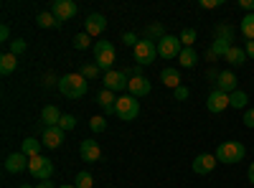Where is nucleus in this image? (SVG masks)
Wrapping results in <instances>:
<instances>
[{
  "label": "nucleus",
  "instance_id": "nucleus-34",
  "mask_svg": "<svg viewBox=\"0 0 254 188\" xmlns=\"http://www.w3.org/2000/svg\"><path fill=\"white\" fill-rule=\"evenodd\" d=\"M26 49H28V44H26L23 38H13V41H10V54H13V56L26 54Z\"/></svg>",
  "mask_w": 254,
  "mask_h": 188
},
{
  "label": "nucleus",
  "instance_id": "nucleus-6",
  "mask_svg": "<svg viewBox=\"0 0 254 188\" xmlns=\"http://www.w3.org/2000/svg\"><path fill=\"white\" fill-rule=\"evenodd\" d=\"M132 54H135V61H137L140 66H147V64H153V61L158 59V44H153V41L142 38L140 44L132 49Z\"/></svg>",
  "mask_w": 254,
  "mask_h": 188
},
{
  "label": "nucleus",
  "instance_id": "nucleus-5",
  "mask_svg": "<svg viewBox=\"0 0 254 188\" xmlns=\"http://www.w3.org/2000/svg\"><path fill=\"white\" fill-rule=\"evenodd\" d=\"M181 51H183V44H181L178 36H163V38L158 41V56L165 59V61L178 59Z\"/></svg>",
  "mask_w": 254,
  "mask_h": 188
},
{
  "label": "nucleus",
  "instance_id": "nucleus-17",
  "mask_svg": "<svg viewBox=\"0 0 254 188\" xmlns=\"http://www.w3.org/2000/svg\"><path fill=\"white\" fill-rule=\"evenodd\" d=\"M61 112H59V107L56 104H46L44 110H41V122L46 125V127H59V122H61Z\"/></svg>",
  "mask_w": 254,
  "mask_h": 188
},
{
  "label": "nucleus",
  "instance_id": "nucleus-38",
  "mask_svg": "<svg viewBox=\"0 0 254 188\" xmlns=\"http://www.w3.org/2000/svg\"><path fill=\"white\" fill-rule=\"evenodd\" d=\"M242 122L247 125L249 130H254V107H247V110H244V120H242Z\"/></svg>",
  "mask_w": 254,
  "mask_h": 188
},
{
  "label": "nucleus",
  "instance_id": "nucleus-28",
  "mask_svg": "<svg viewBox=\"0 0 254 188\" xmlns=\"http://www.w3.org/2000/svg\"><path fill=\"white\" fill-rule=\"evenodd\" d=\"M239 31L247 41H254V13H247L242 18V23H239Z\"/></svg>",
  "mask_w": 254,
  "mask_h": 188
},
{
  "label": "nucleus",
  "instance_id": "nucleus-40",
  "mask_svg": "<svg viewBox=\"0 0 254 188\" xmlns=\"http://www.w3.org/2000/svg\"><path fill=\"white\" fill-rule=\"evenodd\" d=\"M224 3V0H198V5L201 8H206V10H211V8H219Z\"/></svg>",
  "mask_w": 254,
  "mask_h": 188
},
{
  "label": "nucleus",
  "instance_id": "nucleus-9",
  "mask_svg": "<svg viewBox=\"0 0 254 188\" xmlns=\"http://www.w3.org/2000/svg\"><path fill=\"white\" fill-rule=\"evenodd\" d=\"M104 89H110V92H125L127 84H130V79L125 76V71H104Z\"/></svg>",
  "mask_w": 254,
  "mask_h": 188
},
{
  "label": "nucleus",
  "instance_id": "nucleus-32",
  "mask_svg": "<svg viewBox=\"0 0 254 188\" xmlns=\"http://www.w3.org/2000/svg\"><path fill=\"white\" fill-rule=\"evenodd\" d=\"M92 186H94L92 173H87V171H79L76 173V188H92Z\"/></svg>",
  "mask_w": 254,
  "mask_h": 188
},
{
  "label": "nucleus",
  "instance_id": "nucleus-24",
  "mask_svg": "<svg viewBox=\"0 0 254 188\" xmlns=\"http://www.w3.org/2000/svg\"><path fill=\"white\" fill-rule=\"evenodd\" d=\"M15 66H18V56H13L10 51L0 56V74H3V76L13 74V71H15Z\"/></svg>",
  "mask_w": 254,
  "mask_h": 188
},
{
  "label": "nucleus",
  "instance_id": "nucleus-41",
  "mask_svg": "<svg viewBox=\"0 0 254 188\" xmlns=\"http://www.w3.org/2000/svg\"><path fill=\"white\" fill-rule=\"evenodd\" d=\"M239 8L244 13H254V0H239Z\"/></svg>",
  "mask_w": 254,
  "mask_h": 188
},
{
  "label": "nucleus",
  "instance_id": "nucleus-44",
  "mask_svg": "<svg viewBox=\"0 0 254 188\" xmlns=\"http://www.w3.org/2000/svg\"><path fill=\"white\" fill-rule=\"evenodd\" d=\"M36 188H56V183H51V181H41V183H36Z\"/></svg>",
  "mask_w": 254,
  "mask_h": 188
},
{
  "label": "nucleus",
  "instance_id": "nucleus-15",
  "mask_svg": "<svg viewBox=\"0 0 254 188\" xmlns=\"http://www.w3.org/2000/svg\"><path fill=\"white\" fill-rule=\"evenodd\" d=\"M216 89L224 92V94H231V92H237V74L231 71V69H224L219 71V79H216Z\"/></svg>",
  "mask_w": 254,
  "mask_h": 188
},
{
  "label": "nucleus",
  "instance_id": "nucleus-4",
  "mask_svg": "<svg viewBox=\"0 0 254 188\" xmlns=\"http://www.w3.org/2000/svg\"><path fill=\"white\" fill-rule=\"evenodd\" d=\"M117 61V51L110 41H97L94 44V64L104 71H112V64Z\"/></svg>",
  "mask_w": 254,
  "mask_h": 188
},
{
  "label": "nucleus",
  "instance_id": "nucleus-14",
  "mask_svg": "<svg viewBox=\"0 0 254 188\" xmlns=\"http://www.w3.org/2000/svg\"><path fill=\"white\" fill-rule=\"evenodd\" d=\"M64 137H66V132H64L61 127H46L44 132H41V142H44L46 148H51V150L61 148V145H64Z\"/></svg>",
  "mask_w": 254,
  "mask_h": 188
},
{
  "label": "nucleus",
  "instance_id": "nucleus-29",
  "mask_svg": "<svg viewBox=\"0 0 254 188\" xmlns=\"http://www.w3.org/2000/svg\"><path fill=\"white\" fill-rule=\"evenodd\" d=\"M163 36H168L165 28H163V23H150V26L145 28V38H147V41H153V44H155V38L160 41Z\"/></svg>",
  "mask_w": 254,
  "mask_h": 188
},
{
  "label": "nucleus",
  "instance_id": "nucleus-2",
  "mask_svg": "<svg viewBox=\"0 0 254 188\" xmlns=\"http://www.w3.org/2000/svg\"><path fill=\"white\" fill-rule=\"evenodd\" d=\"M216 160L219 163H226V165H234V163H239V160H244V155H247V148L242 142H237V140H226V142H221L219 148H216Z\"/></svg>",
  "mask_w": 254,
  "mask_h": 188
},
{
  "label": "nucleus",
  "instance_id": "nucleus-45",
  "mask_svg": "<svg viewBox=\"0 0 254 188\" xmlns=\"http://www.w3.org/2000/svg\"><path fill=\"white\" fill-rule=\"evenodd\" d=\"M247 178H249V183L254 186V163L249 165V171H247Z\"/></svg>",
  "mask_w": 254,
  "mask_h": 188
},
{
  "label": "nucleus",
  "instance_id": "nucleus-1",
  "mask_svg": "<svg viewBox=\"0 0 254 188\" xmlns=\"http://www.w3.org/2000/svg\"><path fill=\"white\" fill-rule=\"evenodd\" d=\"M87 79H84L81 74H66L59 79V92L66 97V99H81L84 94H87Z\"/></svg>",
  "mask_w": 254,
  "mask_h": 188
},
{
  "label": "nucleus",
  "instance_id": "nucleus-35",
  "mask_svg": "<svg viewBox=\"0 0 254 188\" xmlns=\"http://www.w3.org/2000/svg\"><path fill=\"white\" fill-rule=\"evenodd\" d=\"M89 130L92 132H104V130H107V120H104V117H92L89 120Z\"/></svg>",
  "mask_w": 254,
  "mask_h": 188
},
{
  "label": "nucleus",
  "instance_id": "nucleus-18",
  "mask_svg": "<svg viewBox=\"0 0 254 188\" xmlns=\"http://www.w3.org/2000/svg\"><path fill=\"white\" fill-rule=\"evenodd\" d=\"M104 28H107V18L102 13H92L87 18V33L89 36H99V33H104Z\"/></svg>",
  "mask_w": 254,
  "mask_h": 188
},
{
  "label": "nucleus",
  "instance_id": "nucleus-7",
  "mask_svg": "<svg viewBox=\"0 0 254 188\" xmlns=\"http://www.w3.org/2000/svg\"><path fill=\"white\" fill-rule=\"evenodd\" d=\"M28 173L38 181H51L54 176V163L46 158V155H36L31 158V165H28Z\"/></svg>",
  "mask_w": 254,
  "mask_h": 188
},
{
  "label": "nucleus",
  "instance_id": "nucleus-10",
  "mask_svg": "<svg viewBox=\"0 0 254 188\" xmlns=\"http://www.w3.org/2000/svg\"><path fill=\"white\" fill-rule=\"evenodd\" d=\"M216 155L214 153H201V155H196V160H193V173L196 176H208V173H214V168H216Z\"/></svg>",
  "mask_w": 254,
  "mask_h": 188
},
{
  "label": "nucleus",
  "instance_id": "nucleus-27",
  "mask_svg": "<svg viewBox=\"0 0 254 188\" xmlns=\"http://www.w3.org/2000/svg\"><path fill=\"white\" fill-rule=\"evenodd\" d=\"M41 145L44 142H38L36 137H26L23 145H20V153H26L28 158H36V155H41Z\"/></svg>",
  "mask_w": 254,
  "mask_h": 188
},
{
  "label": "nucleus",
  "instance_id": "nucleus-22",
  "mask_svg": "<svg viewBox=\"0 0 254 188\" xmlns=\"http://www.w3.org/2000/svg\"><path fill=\"white\" fill-rule=\"evenodd\" d=\"M36 26H38V28H59L61 20H59L51 10H44V13L36 15Z\"/></svg>",
  "mask_w": 254,
  "mask_h": 188
},
{
  "label": "nucleus",
  "instance_id": "nucleus-37",
  "mask_svg": "<svg viewBox=\"0 0 254 188\" xmlns=\"http://www.w3.org/2000/svg\"><path fill=\"white\" fill-rule=\"evenodd\" d=\"M122 44H125V46H132V49H135V46L140 44V41H137V36H135V33H130V31H127V33H122Z\"/></svg>",
  "mask_w": 254,
  "mask_h": 188
},
{
  "label": "nucleus",
  "instance_id": "nucleus-8",
  "mask_svg": "<svg viewBox=\"0 0 254 188\" xmlns=\"http://www.w3.org/2000/svg\"><path fill=\"white\" fill-rule=\"evenodd\" d=\"M51 13L61 20H71V18H76V13H79V8H76V3L74 0H54L51 3Z\"/></svg>",
  "mask_w": 254,
  "mask_h": 188
},
{
  "label": "nucleus",
  "instance_id": "nucleus-21",
  "mask_svg": "<svg viewBox=\"0 0 254 188\" xmlns=\"http://www.w3.org/2000/svg\"><path fill=\"white\" fill-rule=\"evenodd\" d=\"M160 81L165 87H171V89H178L181 87V74H178V69H173V66H165L163 71H160Z\"/></svg>",
  "mask_w": 254,
  "mask_h": 188
},
{
  "label": "nucleus",
  "instance_id": "nucleus-25",
  "mask_svg": "<svg viewBox=\"0 0 254 188\" xmlns=\"http://www.w3.org/2000/svg\"><path fill=\"white\" fill-rule=\"evenodd\" d=\"M196 61H198L196 49H183L181 56H178V64H181L183 69H193V66H196Z\"/></svg>",
  "mask_w": 254,
  "mask_h": 188
},
{
  "label": "nucleus",
  "instance_id": "nucleus-23",
  "mask_svg": "<svg viewBox=\"0 0 254 188\" xmlns=\"http://www.w3.org/2000/svg\"><path fill=\"white\" fill-rule=\"evenodd\" d=\"M214 38H216V41H226V44H234L237 31L231 28L229 23H219V26L214 28Z\"/></svg>",
  "mask_w": 254,
  "mask_h": 188
},
{
  "label": "nucleus",
  "instance_id": "nucleus-20",
  "mask_svg": "<svg viewBox=\"0 0 254 188\" xmlns=\"http://www.w3.org/2000/svg\"><path fill=\"white\" fill-rule=\"evenodd\" d=\"M97 102H99V107L104 110V115H115V102H117L115 92H110V89H102V92L97 94Z\"/></svg>",
  "mask_w": 254,
  "mask_h": 188
},
{
  "label": "nucleus",
  "instance_id": "nucleus-12",
  "mask_svg": "<svg viewBox=\"0 0 254 188\" xmlns=\"http://www.w3.org/2000/svg\"><path fill=\"white\" fill-rule=\"evenodd\" d=\"M79 155L84 163H97L102 158V148H99V142L97 140H81L79 145Z\"/></svg>",
  "mask_w": 254,
  "mask_h": 188
},
{
  "label": "nucleus",
  "instance_id": "nucleus-30",
  "mask_svg": "<svg viewBox=\"0 0 254 188\" xmlns=\"http://www.w3.org/2000/svg\"><path fill=\"white\" fill-rule=\"evenodd\" d=\"M178 38H181L183 49H193V44H196V28H183Z\"/></svg>",
  "mask_w": 254,
  "mask_h": 188
},
{
  "label": "nucleus",
  "instance_id": "nucleus-19",
  "mask_svg": "<svg viewBox=\"0 0 254 188\" xmlns=\"http://www.w3.org/2000/svg\"><path fill=\"white\" fill-rule=\"evenodd\" d=\"M247 59H249V56H247V51H244L242 46H231L229 54L224 56V61H226L229 66H244V64H247Z\"/></svg>",
  "mask_w": 254,
  "mask_h": 188
},
{
  "label": "nucleus",
  "instance_id": "nucleus-3",
  "mask_svg": "<svg viewBox=\"0 0 254 188\" xmlns=\"http://www.w3.org/2000/svg\"><path fill=\"white\" fill-rule=\"evenodd\" d=\"M115 115H117L122 122L137 120V115H140V102H137V97H132V94L117 97V102H115Z\"/></svg>",
  "mask_w": 254,
  "mask_h": 188
},
{
  "label": "nucleus",
  "instance_id": "nucleus-42",
  "mask_svg": "<svg viewBox=\"0 0 254 188\" xmlns=\"http://www.w3.org/2000/svg\"><path fill=\"white\" fill-rule=\"evenodd\" d=\"M0 38H3V41H8V38H10V28H8V23L0 26Z\"/></svg>",
  "mask_w": 254,
  "mask_h": 188
},
{
  "label": "nucleus",
  "instance_id": "nucleus-46",
  "mask_svg": "<svg viewBox=\"0 0 254 188\" xmlns=\"http://www.w3.org/2000/svg\"><path fill=\"white\" fill-rule=\"evenodd\" d=\"M20 188H36V186H28V183H23V186H20Z\"/></svg>",
  "mask_w": 254,
  "mask_h": 188
},
{
  "label": "nucleus",
  "instance_id": "nucleus-33",
  "mask_svg": "<svg viewBox=\"0 0 254 188\" xmlns=\"http://www.w3.org/2000/svg\"><path fill=\"white\" fill-rule=\"evenodd\" d=\"M89 33L87 31H84V33H76L74 36V49H79V51H84V49H89Z\"/></svg>",
  "mask_w": 254,
  "mask_h": 188
},
{
  "label": "nucleus",
  "instance_id": "nucleus-31",
  "mask_svg": "<svg viewBox=\"0 0 254 188\" xmlns=\"http://www.w3.org/2000/svg\"><path fill=\"white\" fill-rule=\"evenodd\" d=\"M79 74H81V76H84V79H87V81H92V79H97V76H99V74H102V69H99V66H97V64H84V66H81V71H79Z\"/></svg>",
  "mask_w": 254,
  "mask_h": 188
},
{
  "label": "nucleus",
  "instance_id": "nucleus-43",
  "mask_svg": "<svg viewBox=\"0 0 254 188\" xmlns=\"http://www.w3.org/2000/svg\"><path fill=\"white\" fill-rule=\"evenodd\" d=\"M244 51H247L249 59H254V41H247V44H244Z\"/></svg>",
  "mask_w": 254,
  "mask_h": 188
},
{
  "label": "nucleus",
  "instance_id": "nucleus-26",
  "mask_svg": "<svg viewBox=\"0 0 254 188\" xmlns=\"http://www.w3.org/2000/svg\"><path fill=\"white\" fill-rule=\"evenodd\" d=\"M247 102H249V94L237 89V92H231L229 94V104H231V110H247Z\"/></svg>",
  "mask_w": 254,
  "mask_h": 188
},
{
  "label": "nucleus",
  "instance_id": "nucleus-36",
  "mask_svg": "<svg viewBox=\"0 0 254 188\" xmlns=\"http://www.w3.org/2000/svg\"><path fill=\"white\" fill-rule=\"evenodd\" d=\"M59 127H61L64 132L74 130V127H76V117H74V115H64V117H61V122H59Z\"/></svg>",
  "mask_w": 254,
  "mask_h": 188
},
{
  "label": "nucleus",
  "instance_id": "nucleus-47",
  "mask_svg": "<svg viewBox=\"0 0 254 188\" xmlns=\"http://www.w3.org/2000/svg\"><path fill=\"white\" fill-rule=\"evenodd\" d=\"M59 188H76V186H59Z\"/></svg>",
  "mask_w": 254,
  "mask_h": 188
},
{
  "label": "nucleus",
  "instance_id": "nucleus-39",
  "mask_svg": "<svg viewBox=\"0 0 254 188\" xmlns=\"http://www.w3.org/2000/svg\"><path fill=\"white\" fill-rule=\"evenodd\" d=\"M173 94H176V99H178V102H186V99L190 97V92H188V87H183V84H181L178 89H173Z\"/></svg>",
  "mask_w": 254,
  "mask_h": 188
},
{
  "label": "nucleus",
  "instance_id": "nucleus-11",
  "mask_svg": "<svg viewBox=\"0 0 254 188\" xmlns=\"http://www.w3.org/2000/svg\"><path fill=\"white\" fill-rule=\"evenodd\" d=\"M231 104H229V94H224V92H219V89H214L208 94V99H206V110L211 112V115H221L224 110H229Z\"/></svg>",
  "mask_w": 254,
  "mask_h": 188
},
{
  "label": "nucleus",
  "instance_id": "nucleus-13",
  "mask_svg": "<svg viewBox=\"0 0 254 188\" xmlns=\"http://www.w3.org/2000/svg\"><path fill=\"white\" fill-rule=\"evenodd\" d=\"M28 165H31V158L26 155V153H13V155H8L5 158V171L8 173H23V171H28Z\"/></svg>",
  "mask_w": 254,
  "mask_h": 188
},
{
  "label": "nucleus",
  "instance_id": "nucleus-16",
  "mask_svg": "<svg viewBox=\"0 0 254 188\" xmlns=\"http://www.w3.org/2000/svg\"><path fill=\"white\" fill-rule=\"evenodd\" d=\"M127 92L140 99L145 94H150V81H147V76H135V79H130V84H127Z\"/></svg>",
  "mask_w": 254,
  "mask_h": 188
}]
</instances>
